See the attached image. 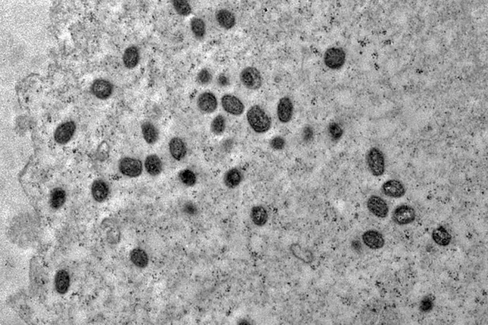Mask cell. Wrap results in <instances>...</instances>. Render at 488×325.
<instances>
[{"mask_svg":"<svg viewBox=\"0 0 488 325\" xmlns=\"http://www.w3.org/2000/svg\"><path fill=\"white\" fill-rule=\"evenodd\" d=\"M247 120L251 128L258 134L269 130L271 120L260 106H252L247 112Z\"/></svg>","mask_w":488,"mask_h":325,"instance_id":"obj_1","label":"cell"},{"mask_svg":"<svg viewBox=\"0 0 488 325\" xmlns=\"http://www.w3.org/2000/svg\"><path fill=\"white\" fill-rule=\"evenodd\" d=\"M369 170L374 176H381L385 172V160L383 152L377 148H372L367 154Z\"/></svg>","mask_w":488,"mask_h":325,"instance_id":"obj_2","label":"cell"},{"mask_svg":"<svg viewBox=\"0 0 488 325\" xmlns=\"http://www.w3.org/2000/svg\"><path fill=\"white\" fill-rule=\"evenodd\" d=\"M324 63L329 69L336 70L341 69L346 61V54L341 47H331L325 52Z\"/></svg>","mask_w":488,"mask_h":325,"instance_id":"obj_3","label":"cell"},{"mask_svg":"<svg viewBox=\"0 0 488 325\" xmlns=\"http://www.w3.org/2000/svg\"><path fill=\"white\" fill-rule=\"evenodd\" d=\"M240 80L246 88L256 90L262 86L263 78L260 71L255 67H247L240 74Z\"/></svg>","mask_w":488,"mask_h":325,"instance_id":"obj_4","label":"cell"},{"mask_svg":"<svg viewBox=\"0 0 488 325\" xmlns=\"http://www.w3.org/2000/svg\"><path fill=\"white\" fill-rule=\"evenodd\" d=\"M119 169L120 172L124 176L130 178H136L142 173V162L134 158H124L120 161Z\"/></svg>","mask_w":488,"mask_h":325,"instance_id":"obj_5","label":"cell"},{"mask_svg":"<svg viewBox=\"0 0 488 325\" xmlns=\"http://www.w3.org/2000/svg\"><path fill=\"white\" fill-rule=\"evenodd\" d=\"M393 220L398 225H406L412 223L416 218L415 210L407 204H402L394 210Z\"/></svg>","mask_w":488,"mask_h":325,"instance_id":"obj_6","label":"cell"},{"mask_svg":"<svg viewBox=\"0 0 488 325\" xmlns=\"http://www.w3.org/2000/svg\"><path fill=\"white\" fill-rule=\"evenodd\" d=\"M221 105L226 113L232 116H241L244 113V103L236 96L231 94L224 95L221 98Z\"/></svg>","mask_w":488,"mask_h":325,"instance_id":"obj_7","label":"cell"},{"mask_svg":"<svg viewBox=\"0 0 488 325\" xmlns=\"http://www.w3.org/2000/svg\"><path fill=\"white\" fill-rule=\"evenodd\" d=\"M367 207L369 211L377 218H386L389 213V207L386 202L378 196H372L368 199Z\"/></svg>","mask_w":488,"mask_h":325,"instance_id":"obj_8","label":"cell"},{"mask_svg":"<svg viewBox=\"0 0 488 325\" xmlns=\"http://www.w3.org/2000/svg\"><path fill=\"white\" fill-rule=\"evenodd\" d=\"M294 105L292 100L288 96L281 98L277 107V118L283 123H288L293 116Z\"/></svg>","mask_w":488,"mask_h":325,"instance_id":"obj_9","label":"cell"},{"mask_svg":"<svg viewBox=\"0 0 488 325\" xmlns=\"http://www.w3.org/2000/svg\"><path fill=\"white\" fill-rule=\"evenodd\" d=\"M197 105L203 113H212L217 110L218 100L213 93L204 92L198 96Z\"/></svg>","mask_w":488,"mask_h":325,"instance_id":"obj_10","label":"cell"},{"mask_svg":"<svg viewBox=\"0 0 488 325\" xmlns=\"http://www.w3.org/2000/svg\"><path fill=\"white\" fill-rule=\"evenodd\" d=\"M75 131H76V125L74 122H65L56 128L54 133V139L59 144L67 143L74 136Z\"/></svg>","mask_w":488,"mask_h":325,"instance_id":"obj_11","label":"cell"},{"mask_svg":"<svg viewBox=\"0 0 488 325\" xmlns=\"http://www.w3.org/2000/svg\"><path fill=\"white\" fill-rule=\"evenodd\" d=\"M382 191L387 197L398 199L405 195V189L401 182L390 180L384 183L382 186Z\"/></svg>","mask_w":488,"mask_h":325,"instance_id":"obj_12","label":"cell"},{"mask_svg":"<svg viewBox=\"0 0 488 325\" xmlns=\"http://www.w3.org/2000/svg\"><path fill=\"white\" fill-rule=\"evenodd\" d=\"M363 244L372 249H379L383 247L385 239L379 232L368 231L365 232L362 235Z\"/></svg>","mask_w":488,"mask_h":325,"instance_id":"obj_13","label":"cell"},{"mask_svg":"<svg viewBox=\"0 0 488 325\" xmlns=\"http://www.w3.org/2000/svg\"><path fill=\"white\" fill-rule=\"evenodd\" d=\"M92 92L100 99H107L113 92V86L110 82L103 80H96L92 84Z\"/></svg>","mask_w":488,"mask_h":325,"instance_id":"obj_14","label":"cell"},{"mask_svg":"<svg viewBox=\"0 0 488 325\" xmlns=\"http://www.w3.org/2000/svg\"><path fill=\"white\" fill-rule=\"evenodd\" d=\"M169 151L171 156L175 160L181 161L185 158L186 155V147L183 140L175 137L172 138L169 142Z\"/></svg>","mask_w":488,"mask_h":325,"instance_id":"obj_15","label":"cell"},{"mask_svg":"<svg viewBox=\"0 0 488 325\" xmlns=\"http://www.w3.org/2000/svg\"><path fill=\"white\" fill-rule=\"evenodd\" d=\"M109 194V189L107 184L102 180L94 182L92 186V195L94 200L97 202H102L107 200Z\"/></svg>","mask_w":488,"mask_h":325,"instance_id":"obj_16","label":"cell"},{"mask_svg":"<svg viewBox=\"0 0 488 325\" xmlns=\"http://www.w3.org/2000/svg\"><path fill=\"white\" fill-rule=\"evenodd\" d=\"M144 167L149 175L156 176L162 171L163 164L160 158L155 155H149L144 161Z\"/></svg>","mask_w":488,"mask_h":325,"instance_id":"obj_17","label":"cell"},{"mask_svg":"<svg viewBox=\"0 0 488 325\" xmlns=\"http://www.w3.org/2000/svg\"><path fill=\"white\" fill-rule=\"evenodd\" d=\"M243 180V173L237 168H232L226 171L224 176V184L228 189H235Z\"/></svg>","mask_w":488,"mask_h":325,"instance_id":"obj_18","label":"cell"},{"mask_svg":"<svg viewBox=\"0 0 488 325\" xmlns=\"http://www.w3.org/2000/svg\"><path fill=\"white\" fill-rule=\"evenodd\" d=\"M268 213L266 209L262 205H257L252 208L250 211V218L254 224L259 227H262L268 221Z\"/></svg>","mask_w":488,"mask_h":325,"instance_id":"obj_19","label":"cell"},{"mask_svg":"<svg viewBox=\"0 0 488 325\" xmlns=\"http://www.w3.org/2000/svg\"><path fill=\"white\" fill-rule=\"evenodd\" d=\"M54 285L58 293L65 294L68 291L70 285V277L66 270H61L56 273Z\"/></svg>","mask_w":488,"mask_h":325,"instance_id":"obj_20","label":"cell"},{"mask_svg":"<svg viewBox=\"0 0 488 325\" xmlns=\"http://www.w3.org/2000/svg\"><path fill=\"white\" fill-rule=\"evenodd\" d=\"M216 19L219 25L225 29L233 28L235 25V16L230 11L225 9L217 11L216 13Z\"/></svg>","mask_w":488,"mask_h":325,"instance_id":"obj_21","label":"cell"},{"mask_svg":"<svg viewBox=\"0 0 488 325\" xmlns=\"http://www.w3.org/2000/svg\"><path fill=\"white\" fill-rule=\"evenodd\" d=\"M142 136L146 142L149 144H155L159 139V131L157 127L151 122H144L141 126Z\"/></svg>","mask_w":488,"mask_h":325,"instance_id":"obj_22","label":"cell"},{"mask_svg":"<svg viewBox=\"0 0 488 325\" xmlns=\"http://www.w3.org/2000/svg\"><path fill=\"white\" fill-rule=\"evenodd\" d=\"M140 56L137 47L131 46L128 47L124 52L123 61L124 65L128 69H133L139 62Z\"/></svg>","mask_w":488,"mask_h":325,"instance_id":"obj_23","label":"cell"},{"mask_svg":"<svg viewBox=\"0 0 488 325\" xmlns=\"http://www.w3.org/2000/svg\"><path fill=\"white\" fill-rule=\"evenodd\" d=\"M131 262L134 266L140 268L147 267L149 264V257L147 253L141 248H135L130 254Z\"/></svg>","mask_w":488,"mask_h":325,"instance_id":"obj_24","label":"cell"},{"mask_svg":"<svg viewBox=\"0 0 488 325\" xmlns=\"http://www.w3.org/2000/svg\"><path fill=\"white\" fill-rule=\"evenodd\" d=\"M432 238L437 244L443 246L448 245L451 240L450 234L443 226H440L433 231Z\"/></svg>","mask_w":488,"mask_h":325,"instance_id":"obj_25","label":"cell"},{"mask_svg":"<svg viewBox=\"0 0 488 325\" xmlns=\"http://www.w3.org/2000/svg\"><path fill=\"white\" fill-rule=\"evenodd\" d=\"M66 201V192L61 188H56L51 193L50 196V204L51 207L54 209H59L65 203Z\"/></svg>","mask_w":488,"mask_h":325,"instance_id":"obj_26","label":"cell"},{"mask_svg":"<svg viewBox=\"0 0 488 325\" xmlns=\"http://www.w3.org/2000/svg\"><path fill=\"white\" fill-rule=\"evenodd\" d=\"M292 254L298 259L306 263H310L313 260V256L309 250L303 249L298 244H294L290 248Z\"/></svg>","mask_w":488,"mask_h":325,"instance_id":"obj_27","label":"cell"},{"mask_svg":"<svg viewBox=\"0 0 488 325\" xmlns=\"http://www.w3.org/2000/svg\"><path fill=\"white\" fill-rule=\"evenodd\" d=\"M192 32L197 39H202L206 34V25L200 18H193L191 21Z\"/></svg>","mask_w":488,"mask_h":325,"instance_id":"obj_28","label":"cell"},{"mask_svg":"<svg viewBox=\"0 0 488 325\" xmlns=\"http://www.w3.org/2000/svg\"><path fill=\"white\" fill-rule=\"evenodd\" d=\"M178 178L180 181L186 186H194L196 184V175L189 169H183L180 171L178 174Z\"/></svg>","mask_w":488,"mask_h":325,"instance_id":"obj_29","label":"cell"},{"mask_svg":"<svg viewBox=\"0 0 488 325\" xmlns=\"http://www.w3.org/2000/svg\"><path fill=\"white\" fill-rule=\"evenodd\" d=\"M226 128V120L224 116L216 117L211 123V131L216 135H221L224 132Z\"/></svg>","mask_w":488,"mask_h":325,"instance_id":"obj_30","label":"cell"},{"mask_svg":"<svg viewBox=\"0 0 488 325\" xmlns=\"http://www.w3.org/2000/svg\"><path fill=\"white\" fill-rule=\"evenodd\" d=\"M174 8L177 11V13L181 16H188L191 13V7L189 3L186 1H174L173 2Z\"/></svg>","mask_w":488,"mask_h":325,"instance_id":"obj_31","label":"cell"},{"mask_svg":"<svg viewBox=\"0 0 488 325\" xmlns=\"http://www.w3.org/2000/svg\"><path fill=\"white\" fill-rule=\"evenodd\" d=\"M328 132L331 138L334 140H339L343 134V129H342L341 126L338 123H334V122L331 123L329 125Z\"/></svg>","mask_w":488,"mask_h":325,"instance_id":"obj_32","label":"cell"},{"mask_svg":"<svg viewBox=\"0 0 488 325\" xmlns=\"http://www.w3.org/2000/svg\"><path fill=\"white\" fill-rule=\"evenodd\" d=\"M212 80H213V76H212V74H210V71L208 69H202V70H201L199 72L198 75H197V81H198L199 83L202 84V85H206V84L209 83Z\"/></svg>","mask_w":488,"mask_h":325,"instance_id":"obj_33","label":"cell"},{"mask_svg":"<svg viewBox=\"0 0 488 325\" xmlns=\"http://www.w3.org/2000/svg\"><path fill=\"white\" fill-rule=\"evenodd\" d=\"M434 303L433 299L429 296L424 297L420 304V310L423 312H428L433 309Z\"/></svg>","mask_w":488,"mask_h":325,"instance_id":"obj_34","label":"cell"},{"mask_svg":"<svg viewBox=\"0 0 488 325\" xmlns=\"http://www.w3.org/2000/svg\"><path fill=\"white\" fill-rule=\"evenodd\" d=\"M286 144V141L282 137L277 136L274 138L270 141V146L273 149L275 150H281L284 149Z\"/></svg>","mask_w":488,"mask_h":325,"instance_id":"obj_35","label":"cell"},{"mask_svg":"<svg viewBox=\"0 0 488 325\" xmlns=\"http://www.w3.org/2000/svg\"><path fill=\"white\" fill-rule=\"evenodd\" d=\"M183 211L186 214L195 215L197 213V209L195 204H193L192 203H186L184 205Z\"/></svg>","mask_w":488,"mask_h":325,"instance_id":"obj_36","label":"cell"},{"mask_svg":"<svg viewBox=\"0 0 488 325\" xmlns=\"http://www.w3.org/2000/svg\"><path fill=\"white\" fill-rule=\"evenodd\" d=\"M312 134H313V132H312V129H311V127H305L304 134H303V138H304L305 140H306L307 141H309V140H310L311 138H312Z\"/></svg>","mask_w":488,"mask_h":325,"instance_id":"obj_37","label":"cell"},{"mask_svg":"<svg viewBox=\"0 0 488 325\" xmlns=\"http://www.w3.org/2000/svg\"><path fill=\"white\" fill-rule=\"evenodd\" d=\"M219 83L220 84L221 86H226L228 85V80L227 78H226L224 76H221L219 77Z\"/></svg>","mask_w":488,"mask_h":325,"instance_id":"obj_38","label":"cell"}]
</instances>
